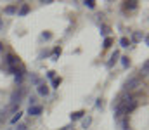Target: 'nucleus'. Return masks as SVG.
Instances as JSON below:
<instances>
[{"label":"nucleus","instance_id":"nucleus-1","mask_svg":"<svg viewBox=\"0 0 149 130\" xmlns=\"http://www.w3.org/2000/svg\"><path fill=\"white\" fill-rule=\"evenodd\" d=\"M24 94H26V87H19L17 90L12 92V95H10V102H12V104H19L21 99L24 97Z\"/></svg>","mask_w":149,"mask_h":130},{"label":"nucleus","instance_id":"nucleus-2","mask_svg":"<svg viewBox=\"0 0 149 130\" xmlns=\"http://www.w3.org/2000/svg\"><path fill=\"white\" fill-rule=\"evenodd\" d=\"M139 87H142V80L141 78H132L125 83V90H135Z\"/></svg>","mask_w":149,"mask_h":130},{"label":"nucleus","instance_id":"nucleus-3","mask_svg":"<svg viewBox=\"0 0 149 130\" xmlns=\"http://www.w3.org/2000/svg\"><path fill=\"white\" fill-rule=\"evenodd\" d=\"M5 63H7L10 68H16V66H17V63H19V59H17L14 54H9V56L5 57Z\"/></svg>","mask_w":149,"mask_h":130},{"label":"nucleus","instance_id":"nucleus-4","mask_svg":"<svg viewBox=\"0 0 149 130\" xmlns=\"http://www.w3.org/2000/svg\"><path fill=\"white\" fill-rule=\"evenodd\" d=\"M123 7H125V9H130V10H135V9L139 7V2H135V0H127V2L123 3Z\"/></svg>","mask_w":149,"mask_h":130},{"label":"nucleus","instance_id":"nucleus-5","mask_svg":"<svg viewBox=\"0 0 149 130\" xmlns=\"http://www.w3.org/2000/svg\"><path fill=\"white\" fill-rule=\"evenodd\" d=\"M42 111H43V108H42V106H30V109H28V113H30L31 116H38Z\"/></svg>","mask_w":149,"mask_h":130},{"label":"nucleus","instance_id":"nucleus-6","mask_svg":"<svg viewBox=\"0 0 149 130\" xmlns=\"http://www.w3.org/2000/svg\"><path fill=\"white\" fill-rule=\"evenodd\" d=\"M37 90H38V94H40V95H47V94H49V87L45 85V83H38Z\"/></svg>","mask_w":149,"mask_h":130},{"label":"nucleus","instance_id":"nucleus-7","mask_svg":"<svg viewBox=\"0 0 149 130\" xmlns=\"http://www.w3.org/2000/svg\"><path fill=\"white\" fill-rule=\"evenodd\" d=\"M28 12H30V5L28 3H23L21 9H19V16H26Z\"/></svg>","mask_w":149,"mask_h":130},{"label":"nucleus","instance_id":"nucleus-8","mask_svg":"<svg viewBox=\"0 0 149 130\" xmlns=\"http://www.w3.org/2000/svg\"><path fill=\"white\" fill-rule=\"evenodd\" d=\"M83 111H74L73 115H71V122H76V120H80V118H83Z\"/></svg>","mask_w":149,"mask_h":130},{"label":"nucleus","instance_id":"nucleus-9","mask_svg":"<svg viewBox=\"0 0 149 130\" xmlns=\"http://www.w3.org/2000/svg\"><path fill=\"white\" fill-rule=\"evenodd\" d=\"M109 31H111V28H109L108 24H101V35L108 37V35H109Z\"/></svg>","mask_w":149,"mask_h":130},{"label":"nucleus","instance_id":"nucleus-10","mask_svg":"<svg viewBox=\"0 0 149 130\" xmlns=\"http://www.w3.org/2000/svg\"><path fill=\"white\" fill-rule=\"evenodd\" d=\"M141 40H142V33L135 31V33L132 35V42H134V43H137V42H141Z\"/></svg>","mask_w":149,"mask_h":130},{"label":"nucleus","instance_id":"nucleus-11","mask_svg":"<svg viewBox=\"0 0 149 130\" xmlns=\"http://www.w3.org/2000/svg\"><path fill=\"white\" fill-rule=\"evenodd\" d=\"M21 116H23V113H21V111H17V113H16V115L10 118V123H17V122L21 120Z\"/></svg>","mask_w":149,"mask_h":130},{"label":"nucleus","instance_id":"nucleus-12","mask_svg":"<svg viewBox=\"0 0 149 130\" xmlns=\"http://www.w3.org/2000/svg\"><path fill=\"white\" fill-rule=\"evenodd\" d=\"M118 57H120V54H118V50H114V54L111 56V61L108 63V66H113V64H114V63L118 61Z\"/></svg>","mask_w":149,"mask_h":130},{"label":"nucleus","instance_id":"nucleus-13","mask_svg":"<svg viewBox=\"0 0 149 130\" xmlns=\"http://www.w3.org/2000/svg\"><path fill=\"white\" fill-rule=\"evenodd\" d=\"M90 123H92V118H90V116H87V118H83V120H81V125H83V129H87Z\"/></svg>","mask_w":149,"mask_h":130},{"label":"nucleus","instance_id":"nucleus-14","mask_svg":"<svg viewBox=\"0 0 149 130\" xmlns=\"http://www.w3.org/2000/svg\"><path fill=\"white\" fill-rule=\"evenodd\" d=\"M148 71H149V63L146 61V63H144V66H142V70H141L142 76H146V75H148Z\"/></svg>","mask_w":149,"mask_h":130},{"label":"nucleus","instance_id":"nucleus-15","mask_svg":"<svg viewBox=\"0 0 149 130\" xmlns=\"http://www.w3.org/2000/svg\"><path fill=\"white\" fill-rule=\"evenodd\" d=\"M17 12V9L14 7V5H9L7 9H5V14H16Z\"/></svg>","mask_w":149,"mask_h":130},{"label":"nucleus","instance_id":"nucleus-16","mask_svg":"<svg viewBox=\"0 0 149 130\" xmlns=\"http://www.w3.org/2000/svg\"><path fill=\"white\" fill-rule=\"evenodd\" d=\"M120 45H121V47H128V45H130V40H128L127 37H123V38H120Z\"/></svg>","mask_w":149,"mask_h":130},{"label":"nucleus","instance_id":"nucleus-17","mask_svg":"<svg viewBox=\"0 0 149 130\" xmlns=\"http://www.w3.org/2000/svg\"><path fill=\"white\" fill-rule=\"evenodd\" d=\"M111 43H113V38L106 37V38H104V45H102V47H104V49H109V47H111Z\"/></svg>","mask_w":149,"mask_h":130},{"label":"nucleus","instance_id":"nucleus-18","mask_svg":"<svg viewBox=\"0 0 149 130\" xmlns=\"http://www.w3.org/2000/svg\"><path fill=\"white\" fill-rule=\"evenodd\" d=\"M121 64H123V68H128L130 66V59L125 56V57H121Z\"/></svg>","mask_w":149,"mask_h":130},{"label":"nucleus","instance_id":"nucleus-19","mask_svg":"<svg viewBox=\"0 0 149 130\" xmlns=\"http://www.w3.org/2000/svg\"><path fill=\"white\" fill-rule=\"evenodd\" d=\"M83 3H85L88 9H94V7H95V2H94V0H85Z\"/></svg>","mask_w":149,"mask_h":130},{"label":"nucleus","instance_id":"nucleus-20","mask_svg":"<svg viewBox=\"0 0 149 130\" xmlns=\"http://www.w3.org/2000/svg\"><path fill=\"white\" fill-rule=\"evenodd\" d=\"M61 85V78H54L52 80V87H59Z\"/></svg>","mask_w":149,"mask_h":130},{"label":"nucleus","instance_id":"nucleus-21","mask_svg":"<svg viewBox=\"0 0 149 130\" xmlns=\"http://www.w3.org/2000/svg\"><path fill=\"white\" fill-rule=\"evenodd\" d=\"M59 54H61V49H59V47H56V49H54V59H56Z\"/></svg>","mask_w":149,"mask_h":130},{"label":"nucleus","instance_id":"nucleus-22","mask_svg":"<svg viewBox=\"0 0 149 130\" xmlns=\"http://www.w3.org/2000/svg\"><path fill=\"white\" fill-rule=\"evenodd\" d=\"M16 130H28V127H26L24 123H19V125H17V129H16Z\"/></svg>","mask_w":149,"mask_h":130},{"label":"nucleus","instance_id":"nucleus-23","mask_svg":"<svg viewBox=\"0 0 149 130\" xmlns=\"http://www.w3.org/2000/svg\"><path fill=\"white\" fill-rule=\"evenodd\" d=\"M35 102H37V99H35V97H31V99H30V106H37Z\"/></svg>","mask_w":149,"mask_h":130},{"label":"nucleus","instance_id":"nucleus-24","mask_svg":"<svg viewBox=\"0 0 149 130\" xmlns=\"http://www.w3.org/2000/svg\"><path fill=\"white\" fill-rule=\"evenodd\" d=\"M54 75H56V71H49V73H47L49 78H54Z\"/></svg>","mask_w":149,"mask_h":130},{"label":"nucleus","instance_id":"nucleus-25","mask_svg":"<svg viewBox=\"0 0 149 130\" xmlns=\"http://www.w3.org/2000/svg\"><path fill=\"white\" fill-rule=\"evenodd\" d=\"M0 30H3V23H2V19H0Z\"/></svg>","mask_w":149,"mask_h":130}]
</instances>
